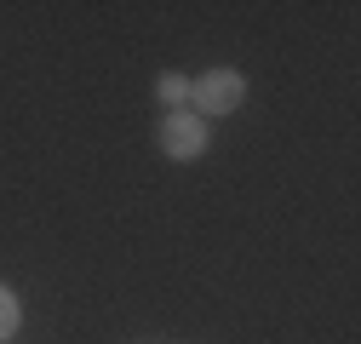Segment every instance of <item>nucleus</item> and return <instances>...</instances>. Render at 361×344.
Returning a JSON list of instances; mask_svg holds the SVG:
<instances>
[{"label":"nucleus","mask_w":361,"mask_h":344,"mask_svg":"<svg viewBox=\"0 0 361 344\" xmlns=\"http://www.w3.org/2000/svg\"><path fill=\"white\" fill-rule=\"evenodd\" d=\"M247 104V75L230 69V63H218V69H201L190 80V109L201 121H218V115H235Z\"/></svg>","instance_id":"2"},{"label":"nucleus","mask_w":361,"mask_h":344,"mask_svg":"<svg viewBox=\"0 0 361 344\" xmlns=\"http://www.w3.org/2000/svg\"><path fill=\"white\" fill-rule=\"evenodd\" d=\"M155 104L190 109V75H184V69H161V75H155Z\"/></svg>","instance_id":"3"},{"label":"nucleus","mask_w":361,"mask_h":344,"mask_svg":"<svg viewBox=\"0 0 361 344\" xmlns=\"http://www.w3.org/2000/svg\"><path fill=\"white\" fill-rule=\"evenodd\" d=\"M18 327H23V298H18L12 281H0V344H12Z\"/></svg>","instance_id":"4"},{"label":"nucleus","mask_w":361,"mask_h":344,"mask_svg":"<svg viewBox=\"0 0 361 344\" xmlns=\"http://www.w3.org/2000/svg\"><path fill=\"white\" fill-rule=\"evenodd\" d=\"M155 144H161L166 161L190 166V161H201V155L212 149V121H201L195 109H161V121H155Z\"/></svg>","instance_id":"1"}]
</instances>
